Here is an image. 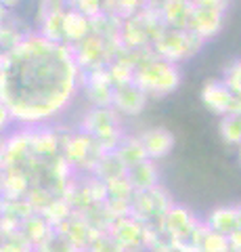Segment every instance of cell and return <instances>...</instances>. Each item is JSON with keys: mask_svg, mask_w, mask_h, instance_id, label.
<instances>
[{"mask_svg": "<svg viewBox=\"0 0 241 252\" xmlns=\"http://www.w3.org/2000/svg\"><path fill=\"white\" fill-rule=\"evenodd\" d=\"M227 9H220V6H197L193 4V15L189 21V30L195 32L197 36H201L204 40L216 36L222 28V19Z\"/></svg>", "mask_w": 241, "mask_h": 252, "instance_id": "obj_12", "label": "cell"}, {"mask_svg": "<svg viewBox=\"0 0 241 252\" xmlns=\"http://www.w3.org/2000/svg\"><path fill=\"white\" fill-rule=\"evenodd\" d=\"M4 137L6 135L0 137V170H2V145H4Z\"/></svg>", "mask_w": 241, "mask_h": 252, "instance_id": "obj_25", "label": "cell"}, {"mask_svg": "<svg viewBox=\"0 0 241 252\" xmlns=\"http://www.w3.org/2000/svg\"><path fill=\"white\" fill-rule=\"evenodd\" d=\"M92 32V17L86 13L67 6L63 13V23H61V42L74 46L80 40H84Z\"/></svg>", "mask_w": 241, "mask_h": 252, "instance_id": "obj_14", "label": "cell"}, {"mask_svg": "<svg viewBox=\"0 0 241 252\" xmlns=\"http://www.w3.org/2000/svg\"><path fill=\"white\" fill-rule=\"evenodd\" d=\"M124 118L113 105L103 107H88L80 120V128L92 135L107 152L118 147L120 141L126 137V128H124Z\"/></svg>", "mask_w": 241, "mask_h": 252, "instance_id": "obj_4", "label": "cell"}, {"mask_svg": "<svg viewBox=\"0 0 241 252\" xmlns=\"http://www.w3.org/2000/svg\"><path fill=\"white\" fill-rule=\"evenodd\" d=\"M138 141L145 149V154L149 160H161L166 158L170 152L174 149V135L161 126H151V128H145L141 132H136Z\"/></svg>", "mask_w": 241, "mask_h": 252, "instance_id": "obj_13", "label": "cell"}, {"mask_svg": "<svg viewBox=\"0 0 241 252\" xmlns=\"http://www.w3.org/2000/svg\"><path fill=\"white\" fill-rule=\"evenodd\" d=\"M206 220H201L195 212L181 206V204H172V208L168 210L166 217V233L172 238V242L181 244L185 248L195 250L199 235L204 231ZM197 252V250H195Z\"/></svg>", "mask_w": 241, "mask_h": 252, "instance_id": "obj_7", "label": "cell"}, {"mask_svg": "<svg viewBox=\"0 0 241 252\" xmlns=\"http://www.w3.org/2000/svg\"><path fill=\"white\" fill-rule=\"evenodd\" d=\"M82 89V69L69 44L40 32L23 40L0 61V101L15 126H49L74 105Z\"/></svg>", "mask_w": 241, "mask_h": 252, "instance_id": "obj_1", "label": "cell"}, {"mask_svg": "<svg viewBox=\"0 0 241 252\" xmlns=\"http://www.w3.org/2000/svg\"><path fill=\"white\" fill-rule=\"evenodd\" d=\"M237 149H239V160H241V145H239V147H237Z\"/></svg>", "mask_w": 241, "mask_h": 252, "instance_id": "obj_27", "label": "cell"}, {"mask_svg": "<svg viewBox=\"0 0 241 252\" xmlns=\"http://www.w3.org/2000/svg\"><path fill=\"white\" fill-rule=\"evenodd\" d=\"M74 170L63 152V126H15L4 137L0 193L23 198L53 223L67 210Z\"/></svg>", "mask_w": 241, "mask_h": 252, "instance_id": "obj_2", "label": "cell"}, {"mask_svg": "<svg viewBox=\"0 0 241 252\" xmlns=\"http://www.w3.org/2000/svg\"><path fill=\"white\" fill-rule=\"evenodd\" d=\"M174 200L161 185H155L143 191H136L132 198L130 215H134L141 223L149 229V233H161L166 231V217L168 210L172 208Z\"/></svg>", "mask_w": 241, "mask_h": 252, "instance_id": "obj_5", "label": "cell"}, {"mask_svg": "<svg viewBox=\"0 0 241 252\" xmlns=\"http://www.w3.org/2000/svg\"><path fill=\"white\" fill-rule=\"evenodd\" d=\"M111 152H115V156L122 160V164L126 166V170L132 168L134 164L147 160V154H145V149L141 145V141H138L136 135H130V132H126V137H124L118 143V147L111 149Z\"/></svg>", "mask_w": 241, "mask_h": 252, "instance_id": "obj_16", "label": "cell"}, {"mask_svg": "<svg viewBox=\"0 0 241 252\" xmlns=\"http://www.w3.org/2000/svg\"><path fill=\"white\" fill-rule=\"evenodd\" d=\"M220 137L227 145H241V112L220 118Z\"/></svg>", "mask_w": 241, "mask_h": 252, "instance_id": "obj_19", "label": "cell"}, {"mask_svg": "<svg viewBox=\"0 0 241 252\" xmlns=\"http://www.w3.org/2000/svg\"><path fill=\"white\" fill-rule=\"evenodd\" d=\"M0 252H4V229L0 227Z\"/></svg>", "mask_w": 241, "mask_h": 252, "instance_id": "obj_26", "label": "cell"}, {"mask_svg": "<svg viewBox=\"0 0 241 252\" xmlns=\"http://www.w3.org/2000/svg\"><path fill=\"white\" fill-rule=\"evenodd\" d=\"M222 80L227 82V86L233 93L241 97V57L235 59L233 63H229L227 69H224V74H222Z\"/></svg>", "mask_w": 241, "mask_h": 252, "instance_id": "obj_21", "label": "cell"}, {"mask_svg": "<svg viewBox=\"0 0 241 252\" xmlns=\"http://www.w3.org/2000/svg\"><path fill=\"white\" fill-rule=\"evenodd\" d=\"M191 2L197 6H220V9H227L229 0H191Z\"/></svg>", "mask_w": 241, "mask_h": 252, "instance_id": "obj_24", "label": "cell"}, {"mask_svg": "<svg viewBox=\"0 0 241 252\" xmlns=\"http://www.w3.org/2000/svg\"><path fill=\"white\" fill-rule=\"evenodd\" d=\"M147 99H149L147 93L134 80H130V82L115 84L111 105L118 109L124 118H136L143 112V107L147 105Z\"/></svg>", "mask_w": 241, "mask_h": 252, "instance_id": "obj_11", "label": "cell"}, {"mask_svg": "<svg viewBox=\"0 0 241 252\" xmlns=\"http://www.w3.org/2000/svg\"><path fill=\"white\" fill-rule=\"evenodd\" d=\"M34 252H80V250L53 225L51 229L38 240V244L34 246Z\"/></svg>", "mask_w": 241, "mask_h": 252, "instance_id": "obj_17", "label": "cell"}, {"mask_svg": "<svg viewBox=\"0 0 241 252\" xmlns=\"http://www.w3.org/2000/svg\"><path fill=\"white\" fill-rule=\"evenodd\" d=\"M204 38L197 36L195 32L187 30V28H168L160 32V36L153 42V51L172 63H181L187 61L201 51L204 46Z\"/></svg>", "mask_w": 241, "mask_h": 252, "instance_id": "obj_6", "label": "cell"}, {"mask_svg": "<svg viewBox=\"0 0 241 252\" xmlns=\"http://www.w3.org/2000/svg\"><path fill=\"white\" fill-rule=\"evenodd\" d=\"M113 240L124 248V252H149L151 233L134 215L115 217L109 227Z\"/></svg>", "mask_w": 241, "mask_h": 252, "instance_id": "obj_8", "label": "cell"}, {"mask_svg": "<svg viewBox=\"0 0 241 252\" xmlns=\"http://www.w3.org/2000/svg\"><path fill=\"white\" fill-rule=\"evenodd\" d=\"M86 252H124V248L113 240V235L109 231H99L92 238Z\"/></svg>", "mask_w": 241, "mask_h": 252, "instance_id": "obj_20", "label": "cell"}, {"mask_svg": "<svg viewBox=\"0 0 241 252\" xmlns=\"http://www.w3.org/2000/svg\"><path fill=\"white\" fill-rule=\"evenodd\" d=\"M63 152L76 175H90L107 149L78 126V128H63Z\"/></svg>", "mask_w": 241, "mask_h": 252, "instance_id": "obj_3", "label": "cell"}, {"mask_svg": "<svg viewBox=\"0 0 241 252\" xmlns=\"http://www.w3.org/2000/svg\"><path fill=\"white\" fill-rule=\"evenodd\" d=\"M13 126H15V120H13V116L9 112V107L0 101V137L9 135V132L13 130Z\"/></svg>", "mask_w": 241, "mask_h": 252, "instance_id": "obj_23", "label": "cell"}, {"mask_svg": "<svg viewBox=\"0 0 241 252\" xmlns=\"http://www.w3.org/2000/svg\"><path fill=\"white\" fill-rule=\"evenodd\" d=\"M113 91H115V82H113V78L109 76V69L107 67L92 69V72H84L82 74V89H80V93L86 97L88 107L111 105Z\"/></svg>", "mask_w": 241, "mask_h": 252, "instance_id": "obj_10", "label": "cell"}, {"mask_svg": "<svg viewBox=\"0 0 241 252\" xmlns=\"http://www.w3.org/2000/svg\"><path fill=\"white\" fill-rule=\"evenodd\" d=\"M195 250L197 252H231V244H229L227 235L218 233L206 223L204 231H201V235H199V242H197Z\"/></svg>", "mask_w": 241, "mask_h": 252, "instance_id": "obj_18", "label": "cell"}, {"mask_svg": "<svg viewBox=\"0 0 241 252\" xmlns=\"http://www.w3.org/2000/svg\"><path fill=\"white\" fill-rule=\"evenodd\" d=\"M149 252H195V250L185 248V246H181V244H176L172 240H164V242L153 244V246L149 248Z\"/></svg>", "mask_w": 241, "mask_h": 252, "instance_id": "obj_22", "label": "cell"}, {"mask_svg": "<svg viewBox=\"0 0 241 252\" xmlns=\"http://www.w3.org/2000/svg\"><path fill=\"white\" fill-rule=\"evenodd\" d=\"M126 177L130 181V185L134 187V191H143V189H149L160 185V170H158V164L155 160H143L134 164L132 168L126 170Z\"/></svg>", "mask_w": 241, "mask_h": 252, "instance_id": "obj_15", "label": "cell"}, {"mask_svg": "<svg viewBox=\"0 0 241 252\" xmlns=\"http://www.w3.org/2000/svg\"><path fill=\"white\" fill-rule=\"evenodd\" d=\"M201 101L204 105L216 116H229L241 112V97L233 93L227 82L218 78V80H208L201 89Z\"/></svg>", "mask_w": 241, "mask_h": 252, "instance_id": "obj_9", "label": "cell"}]
</instances>
